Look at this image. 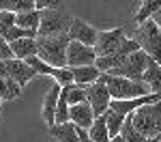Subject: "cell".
<instances>
[{
	"label": "cell",
	"instance_id": "obj_2",
	"mask_svg": "<svg viewBox=\"0 0 161 142\" xmlns=\"http://www.w3.org/2000/svg\"><path fill=\"white\" fill-rule=\"evenodd\" d=\"M131 123H133V127L142 136L159 142V138H161V101L136 110L131 114Z\"/></svg>",
	"mask_w": 161,
	"mask_h": 142
},
{
	"label": "cell",
	"instance_id": "obj_3",
	"mask_svg": "<svg viewBox=\"0 0 161 142\" xmlns=\"http://www.w3.org/2000/svg\"><path fill=\"white\" fill-rule=\"evenodd\" d=\"M101 80L105 82L114 101L140 99V97H148L150 95V88L144 82H133V80H127V77H114V76H108V73H103Z\"/></svg>",
	"mask_w": 161,
	"mask_h": 142
},
{
	"label": "cell",
	"instance_id": "obj_1",
	"mask_svg": "<svg viewBox=\"0 0 161 142\" xmlns=\"http://www.w3.org/2000/svg\"><path fill=\"white\" fill-rule=\"evenodd\" d=\"M69 43H71L69 35H60V37H37V50H39L37 56L45 65L54 67V69H64L67 67Z\"/></svg>",
	"mask_w": 161,
	"mask_h": 142
},
{
	"label": "cell",
	"instance_id": "obj_23",
	"mask_svg": "<svg viewBox=\"0 0 161 142\" xmlns=\"http://www.w3.org/2000/svg\"><path fill=\"white\" fill-rule=\"evenodd\" d=\"M120 136H123L127 142H157V140H150V138H146V136H142V133H140V131L133 127L131 116H127V121H125V125H123Z\"/></svg>",
	"mask_w": 161,
	"mask_h": 142
},
{
	"label": "cell",
	"instance_id": "obj_26",
	"mask_svg": "<svg viewBox=\"0 0 161 142\" xmlns=\"http://www.w3.org/2000/svg\"><path fill=\"white\" fill-rule=\"evenodd\" d=\"M77 133H80V142H92L90 140V136H88L86 129H77Z\"/></svg>",
	"mask_w": 161,
	"mask_h": 142
},
{
	"label": "cell",
	"instance_id": "obj_10",
	"mask_svg": "<svg viewBox=\"0 0 161 142\" xmlns=\"http://www.w3.org/2000/svg\"><path fill=\"white\" fill-rule=\"evenodd\" d=\"M86 101L90 103V108H92V112H95V118L103 116L108 110H110L112 95H110V90H108V86H105L103 80L95 82L92 86L86 88Z\"/></svg>",
	"mask_w": 161,
	"mask_h": 142
},
{
	"label": "cell",
	"instance_id": "obj_22",
	"mask_svg": "<svg viewBox=\"0 0 161 142\" xmlns=\"http://www.w3.org/2000/svg\"><path fill=\"white\" fill-rule=\"evenodd\" d=\"M103 116H105V123H108V129H110V136H112V140H114L116 136H120V131H123V125H125V121H127V116L118 114V112H114V110H108Z\"/></svg>",
	"mask_w": 161,
	"mask_h": 142
},
{
	"label": "cell",
	"instance_id": "obj_11",
	"mask_svg": "<svg viewBox=\"0 0 161 142\" xmlns=\"http://www.w3.org/2000/svg\"><path fill=\"white\" fill-rule=\"evenodd\" d=\"M69 39L71 41H77V43H84V45H90L95 48L97 45V39H99V30H95L92 26L80 20V17H73L71 22V28H69Z\"/></svg>",
	"mask_w": 161,
	"mask_h": 142
},
{
	"label": "cell",
	"instance_id": "obj_29",
	"mask_svg": "<svg viewBox=\"0 0 161 142\" xmlns=\"http://www.w3.org/2000/svg\"><path fill=\"white\" fill-rule=\"evenodd\" d=\"M159 101H161V95H159Z\"/></svg>",
	"mask_w": 161,
	"mask_h": 142
},
{
	"label": "cell",
	"instance_id": "obj_15",
	"mask_svg": "<svg viewBox=\"0 0 161 142\" xmlns=\"http://www.w3.org/2000/svg\"><path fill=\"white\" fill-rule=\"evenodd\" d=\"M73 71V84L75 86H92L95 82H99L101 80V73L99 69H97V65H90V67H77V69H71Z\"/></svg>",
	"mask_w": 161,
	"mask_h": 142
},
{
	"label": "cell",
	"instance_id": "obj_19",
	"mask_svg": "<svg viewBox=\"0 0 161 142\" xmlns=\"http://www.w3.org/2000/svg\"><path fill=\"white\" fill-rule=\"evenodd\" d=\"M15 26L24 28V30H32L39 32V26H41V11H28V13H19L15 15Z\"/></svg>",
	"mask_w": 161,
	"mask_h": 142
},
{
	"label": "cell",
	"instance_id": "obj_14",
	"mask_svg": "<svg viewBox=\"0 0 161 142\" xmlns=\"http://www.w3.org/2000/svg\"><path fill=\"white\" fill-rule=\"evenodd\" d=\"M9 48L13 52V58H17V60H30V58H35L39 54L37 50V39H19V41H13L9 43Z\"/></svg>",
	"mask_w": 161,
	"mask_h": 142
},
{
	"label": "cell",
	"instance_id": "obj_27",
	"mask_svg": "<svg viewBox=\"0 0 161 142\" xmlns=\"http://www.w3.org/2000/svg\"><path fill=\"white\" fill-rule=\"evenodd\" d=\"M153 22H155V26H157V28H159V30H161V11H159V13H155V15H153Z\"/></svg>",
	"mask_w": 161,
	"mask_h": 142
},
{
	"label": "cell",
	"instance_id": "obj_25",
	"mask_svg": "<svg viewBox=\"0 0 161 142\" xmlns=\"http://www.w3.org/2000/svg\"><path fill=\"white\" fill-rule=\"evenodd\" d=\"M11 28H15V13L0 11V39L7 37V32Z\"/></svg>",
	"mask_w": 161,
	"mask_h": 142
},
{
	"label": "cell",
	"instance_id": "obj_18",
	"mask_svg": "<svg viewBox=\"0 0 161 142\" xmlns=\"http://www.w3.org/2000/svg\"><path fill=\"white\" fill-rule=\"evenodd\" d=\"M50 133L58 142H80V133L73 123H64V125H54L50 129Z\"/></svg>",
	"mask_w": 161,
	"mask_h": 142
},
{
	"label": "cell",
	"instance_id": "obj_21",
	"mask_svg": "<svg viewBox=\"0 0 161 142\" xmlns=\"http://www.w3.org/2000/svg\"><path fill=\"white\" fill-rule=\"evenodd\" d=\"M19 93H22L19 84H15V82L0 76V101H13V99L19 97Z\"/></svg>",
	"mask_w": 161,
	"mask_h": 142
},
{
	"label": "cell",
	"instance_id": "obj_12",
	"mask_svg": "<svg viewBox=\"0 0 161 142\" xmlns=\"http://www.w3.org/2000/svg\"><path fill=\"white\" fill-rule=\"evenodd\" d=\"M60 93L62 88L58 84H52L50 90H47V95H45V99H43V108H41V116H43V121L50 125V129L56 125V108H58V99H60Z\"/></svg>",
	"mask_w": 161,
	"mask_h": 142
},
{
	"label": "cell",
	"instance_id": "obj_17",
	"mask_svg": "<svg viewBox=\"0 0 161 142\" xmlns=\"http://www.w3.org/2000/svg\"><path fill=\"white\" fill-rule=\"evenodd\" d=\"M142 82L150 88V95H161V65L153 60L150 67L144 71Z\"/></svg>",
	"mask_w": 161,
	"mask_h": 142
},
{
	"label": "cell",
	"instance_id": "obj_28",
	"mask_svg": "<svg viewBox=\"0 0 161 142\" xmlns=\"http://www.w3.org/2000/svg\"><path fill=\"white\" fill-rule=\"evenodd\" d=\"M112 142H127V140H125L123 136H116V138H114V140H112Z\"/></svg>",
	"mask_w": 161,
	"mask_h": 142
},
{
	"label": "cell",
	"instance_id": "obj_6",
	"mask_svg": "<svg viewBox=\"0 0 161 142\" xmlns=\"http://www.w3.org/2000/svg\"><path fill=\"white\" fill-rule=\"evenodd\" d=\"M129 26H118V28H112V30H103L99 32V39H97V45H95V52L99 58H105V56H112L123 48V43L129 39L127 35Z\"/></svg>",
	"mask_w": 161,
	"mask_h": 142
},
{
	"label": "cell",
	"instance_id": "obj_4",
	"mask_svg": "<svg viewBox=\"0 0 161 142\" xmlns=\"http://www.w3.org/2000/svg\"><path fill=\"white\" fill-rule=\"evenodd\" d=\"M129 39H133L140 45V50L146 52L155 63L161 65V30L155 26L153 20H148V22H144L140 26H133V32H131Z\"/></svg>",
	"mask_w": 161,
	"mask_h": 142
},
{
	"label": "cell",
	"instance_id": "obj_9",
	"mask_svg": "<svg viewBox=\"0 0 161 142\" xmlns=\"http://www.w3.org/2000/svg\"><path fill=\"white\" fill-rule=\"evenodd\" d=\"M97 52L90 45L84 43H77L71 41L69 43V50H67V67L69 69H77V67H90V65H97Z\"/></svg>",
	"mask_w": 161,
	"mask_h": 142
},
{
	"label": "cell",
	"instance_id": "obj_16",
	"mask_svg": "<svg viewBox=\"0 0 161 142\" xmlns=\"http://www.w3.org/2000/svg\"><path fill=\"white\" fill-rule=\"evenodd\" d=\"M159 11H161V0H146V2H142V4H140V9H137V13L133 15L131 24H133V26L144 24V22L153 20V15H155V13H159Z\"/></svg>",
	"mask_w": 161,
	"mask_h": 142
},
{
	"label": "cell",
	"instance_id": "obj_13",
	"mask_svg": "<svg viewBox=\"0 0 161 142\" xmlns=\"http://www.w3.org/2000/svg\"><path fill=\"white\" fill-rule=\"evenodd\" d=\"M71 123H73L77 129H90L92 123H95V112L90 108V103L84 101L80 105H71Z\"/></svg>",
	"mask_w": 161,
	"mask_h": 142
},
{
	"label": "cell",
	"instance_id": "obj_7",
	"mask_svg": "<svg viewBox=\"0 0 161 142\" xmlns=\"http://www.w3.org/2000/svg\"><path fill=\"white\" fill-rule=\"evenodd\" d=\"M153 63V58H150L146 52H136L133 56H129L127 58V63L123 67H118V69H114L110 71L108 76H114V77H127V80H133V82H142V76H144V71L150 67Z\"/></svg>",
	"mask_w": 161,
	"mask_h": 142
},
{
	"label": "cell",
	"instance_id": "obj_30",
	"mask_svg": "<svg viewBox=\"0 0 161 142\" xmlns=\"http://www.w3.org/2000/svg\"><path fill=\"white\" fill-rule=\"evenodd\" d=\"M0 103H2V101H0Z\"/></svg>",
	"mask_w": 161,
	"mask_h": 142
},
{
	"label": "cell",
	"instance_id": "obj_5",
	"mask_svg": "<svg viewBox=\"0 0 161 142\" xmlns=\"http://www.w3.org/2000/svg\"><path fill=\"white\" fill-rule=\"evenodd\" d=\"M73 17L67 11L58 9L56 4L41 11V26H39V37H60V35H69Z\"/></svg>",
	"mask_w": 161,
	"mask_h": 142
},
{
	"label": "cell",
	"instance_id": "obj_20",
	"mask_svg": "<svg viewBox=\"0 0 161 142\" xmlns=\"http://www.w3.org/2000/svg\"><path fill=\"white\" fill-rule=\"evenodd\" d=\"M88 136H90V140H92V142H112L110 129H108V123H105V116L95 118L92 127L88 129Z\"/></svg>",
	"mask_w": 161,
	"mask_h": 142
},
{
	"label": "cell",
	"instance_id": "obj_8",
	"mask_svg": "<svg viewBox=\"0 0 161 142\" xmlns=\"http://www.w3.org/2000/svg\"><path fill=\"white\" fill-rule=\"evenodd\" d=\"M0 76L19 84V86H26L32 77H37V71L24 60L11 58V60H0Z\"/></svg>",
	"mask_w": 161,
	"mask_h": 142
},
{
	"label": "cell",
	"instance_id": "obj_24",
	"mask_svg": "<svg viewBox=\"0 0 161 142\" xmlns=\"http://www.w3.org/2000/svg\"><path fill=\"white\" fill-rule=\"evenodd\" d=\"M62 93H64L69 105H80V103L86 101V88H84V86H75V84H71V86L62 88Z\"/></svg>",
	"mask_w": 161,
	"mask_h": 142
}]
</instances>
